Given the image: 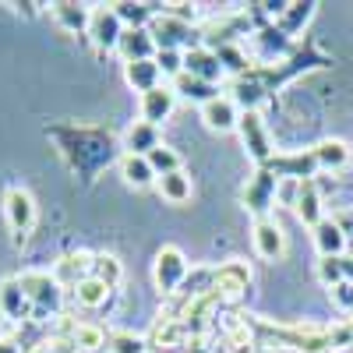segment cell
<instances>
[{
    "instance_id": "cell-30",
    "label": "cell",
    "mask_w": 353,
    "mask_h": 353,
    "mask_svg": "<svg viewBox=\"0 0 353 353\" xmlns=\"http://www.w3.org/2000/svg\"><path fill=\"white\" fill-rule=\"evenodd\" d=\"M314 8H318V4H311V0H297V4H290L272 25L279 28L286 39H297V36L304 32V25L314 18Z\"/></svg>"
},
{
    "instance_id": "cell-17",
    "label": "cell",
    "mask_w": 353,
    "mask_h": 353,
    "mask_svg": "<svg viewBox=\"0 0 353 353\" xmlns=\"http://www.w3.org/2000/svg\"><path fill=\"white\" fill-rule=\"evenodd\" d=\"M85 276H92V254L88 251H68L53 261V279L64 290H74Z\"/></svg>"
},
{
    "instance_id": "cell-2",
    "label": "cell",
    "mask_w": 353,
    "mask_h": 353,
    "mask_svg": "<svg viewBox=\"0 0 353 353\" xmlns=\"http://www.w3.org/2000/svg\"><path fill=\"white\" fill-rule=\"evenodd\" d=\"M329 64H332V57L318 53V50L307 43L304 50H293L286 61H279V64H258V68H251L248 74L233 78V81H230V99L237 103L241 110H258V103L269 99L276 88L290 85L293 78H301V74H307V71H314V68H329Z\"/></svg>"
},
{
    "instance_id": "cell-8",
    "label": "cell",
    "mask_w": 353,
    "mask_h": 353,
    "mask_svg": "<svg viewBox=\"0 0 353 353\" xmlns=\"http://www.w3.org/2000/svg\"><path fill=\"white\" fill-rule=\"evenodd\" d=\"M237 134H241V145H244L248 159L254 166H269V159L276 156V149H272V134H269V128H265L258 110H241Z\"/></svg>"
},
{
    "instance_id": "cell-9",
    "label": "cell",
    "mask_w": 353,
    "mask_h": 353,
    "mask_svg": "<svg viewBox=\"0 0 353 353\" xmlns=\"http://www.w3.org/2000/svg\"><path fill=\"white\" fill-rule=\"evenodd\" d=\"M149 32H152V39H156L159 50H181V53L191 50L194 39H198V32H194V25H191V21H181V18L166 14V11H159V14L152 18Z\"/></svg>"
},
{
    "instance_id": "cell-18",
    "label": "cell",
    "mask_w": 353,
    "mask_h": 353,
    "mask_svg": "<svg viewBox=\"0 0 353 353\" xmlns=\"http://www.w3.org/2000/svg\"><path fill=\"white\" fill-rule=\"evenodd\" d=\"M293 212H297V219H301L307 230H314L321 219H325V198H321V191H318V181H304V184H297Z\"/></svg>"
},
{
    "instance_id": "cell-40",
    "label": "cell",
    "mask_w": 353,
    "mask_h": 353,
    "mask_svg": "<svg viewBox=\"0 0 353 353\" xmlns=\"http://www.w3.org/2000/svg\"><path fill=\"white\" fill-rule=\"evenodd\" d=\"M329 297H332V304H336L339 311L353 314V279H346V283L332 286V290H329Z\"/></svg>"
},
{
    "instance_id": "cell-34",
    "label": "cell",
    "mask_w": 353,
    "mask_h": 353,
    "mask_svg": "<svg viewBox=\"0 0 353 353\" xmlns=\"http://www.w3.org/2000/svg\"><path fill=\"white\" fill-rule=\"evenodd\" d=\"M92 279H99V283H106L110 290H117V286L124 283V265H121V258L106 254V251L92 254Z\"/></svg>"
},
{
    "instance_id": "cell-31",
    "label": "cell",
    "mask_w": 353,
    "mask_h": 353,
    "mask_svg": "<svg viewBox=\"0 0 353 353\" xmlns=\"http://www.w3.org/2000/svg\"><path fill=\"white\" fill-rule=\"evenodd\" d=\"M311 152L318 159V170H343L353 159V149H350L343 138H321Z\"/></svg>"
},
{
    "instance_id": "cell-37",
    "label": "cell",
    "mask_w": 353,
    "mask_h": 353,
    "mask_svg": "<svg viewBox=\"0 0 353 353\" xmlns=\"http://www.w3.org/2000/svg\"><path fill=\"white\" fill-rule=\"evenodd\" d=\"M106 350L110 353H149V339L134 336V332H113L106 339Z\"/></svg>"
},
{
    "instance_id": "cell-6",
    "label": "cell",
    "mask_w": 353,
    "mask_h": 353,
    "mask_svg": "<svg viewBox=\"0 0 353 353\" xmlns=\"http://www.w3.org/2000/svg\"><path fill=\"white\" fill-rule=\"evenodd\" d=\"M4 219H8L14 248H21L28 241V233H32V226H36V198H32V191L21 188V184H11L4 191Z\"/></svg>"
},
{
    "instance_id": "cell-41",
    "label": "cell",
    "mask_w": 353,
    "mask_h": 353,
    "mask_svg": "<svg viewBox=\"0 0 353 353\" xmlns=\"http://www.w3.org/2000/svg\"><path fill=\"white\" fill-rule=\"evenodd\" d=\"M336 223H339V230L346 233V241H353V209H346V212H339V216H332Z\"/></svg>"
},
{
    "instance_id": "cell-45",
    "label": "cell",
    "mask_w": 353,
    "mask_h": 353,
    "mask_svg": "<svg viewBox=\"0 0 353 353\" xmlns=\"http://www.w3.org/2000/svg\"><path fill=\"white\" fill-rule=\"evenodd\" d=\"M57 353H74V350H57Z\"/></svg>"
},
{
    "instance_id": "cell-22",
    "label": "cell",
    "mask_w": 353,
    "mask_h": 353,
    "mask_svg": "<svg viewBox=\"0 0 353 353\" xmlns=\"http://www.w3.org/2000/svg\"><path fill=\"white\" fill-rule=\"evenodd\" d=\"M159 145H163L159 128L145 124V121H134V124H128V128L121 131V149H124L128 156H149L152 149H159Z\"/></svg>"
},
{
    "instance_id": "cell-21",
    "label": "cell",
    "mask_w": 353,
    "mask_h": 353,
    "mask_svg": "<svg viewBox=\"0 0 353 353\" xmlns=\"http://www.w3.org/2000/svg\"><path fill=\"white\" fill-rule=\"evenodd\" d=\"M61 332H64V346H74L81 353H99L110 339L99 325H92V321H64Z\"/></svg>"
},
{
    "instance_id": "cell-32",
    "label": "cell",
    "mask_w": 353,
    "mask_h": 353,
    "mask_svg": "<svg viewBox=\"0 0 353 353\" xmlns=\"http://www.w3.org/2000/svg\"><path fill=\"white\" fill-rule=\"evenodd\" d=\"M71 297H74V304H78V307H85V311H99V307H106V304H110L113 290H110L106 283L92 279V276H85V279L71 290Z\"/></svg>"
},
{
    "instance_id": "cell-19",
    "label": "cell",
    "mask_w": 353,
    "mask_h": 353,
    "mask_svg": "<svg viewBox=\"0 0 353 353\" xmlns=\"http://www.w3.org/2000/svg\"><path fill=\"white\" fill-rule=\"evenodd\" d=\"M0 318L14 321V325L25 321V318H32V304H28L18 276H4V279H0Z\"/></svg>"
},
{
    "instance_id": "cell-25",
    "label": "cell",
    "mask_w": 353,
    "mask_h": 353,
    "mask_svg": "<svg viewBox=\"0 0 353 353\" xmlns=\"http://www.w3.org/2000/svg\"><path fill=\"white\" fill-rule=\"evenodd\" d=\"M170 88L176 92V99H184V103H198V110L205 106V103H212L216 96H223L219 92V85H212V81H201V78H194V74H181L176 81H170Z\"/></svg>"
},
{
    "instance_id": "cell-4",
    "label": "cell",
    "mask_w": 353,
    "mask_h": 353,
    "mask_svg": "<svg viewBox=\"0 0 353 353\" xmlns=\"http://www.w3.org/2000/svg\"><path fill=\"white\" fill-rule=\"evenodd\" d=\"M191 276V265H188V254L176 248V244H163L156 251V261H152V283L159 290V297L170 301L181 293V286L188 283Z\"/></svg>"
},
{
    "instance_id": "cell-20",
    "label": "cell",
    "mask_w": 353,
    "mask_h": 353,
    "mask_svg": "<svg viewBox=\"0 0 353 353\" xmlns=\"http://www.w3.org/2000/svg\"><path fill=\"white\" fill-rule=\"evenodd\" d=\"M290 43H293V39H286L276 25H261L258 32L251 36V46L258 50L261 64H279V61H286V57L293 53Z\"/></svg>"
},
{
    "instance_id": "cell-46",
    "label": "cell",
    "mask_w": 353,
    "mask_h": 353,
    "mask_svg": "<svg viewBox=\"0 0 353 353\" xmlns=\"http://www.w3.org/2000/svg\"><path fill=\"white\" fill-rule=\"evenodd\" d=\"M191 353H205V350H191Z\"/></svg>"
},
{
    "instance_id": "cell-16",
    "label": "cell",
    "mask_w": 353,
    "mask_h": 353,
    "mask_svg": "<svg viewBox=\"0 0 353 353\" xmlns=\"http://www.w3.org/2000/svg\"><path fill=\"white\" fill-rule=\"evenodd\" d=\"M237 121H241V106L233 103L230 96H216L212 103L201 106V124L216 131V134H230L237 131Z\"/></svg>"
},
{
    "instance_id": "cell-14",
    "label": "cell",
    "mask_w": 353,
    "mask_h": 353,
    "mask_svg": "<svg viewBox=\"0 0 353 353\" xmlns=\"http://www.w3.org/2000/svg\"><path fill=\"white\" fill-rule=\"evenodd\" d=\"M251 244H254V254L265 258V261H279L286 254V233L283 226L269 216V219H254L251 226Z\"/></svg>"
},
{
    "instance_id": "cell-15",
    "label": "cell",
    "mask_w": 353,
    "mask_h": 353,
    "mask_svg": "<svg viewBox=\"0 0 353 353\" xmlns=\"http://www.w3.org/2000/svg\"><path fill=\"white\" fill-rule=\"evenodd\" d=\"M184 71L194 74V78H201V81H212V85H219V81L226 78V68H223V61H219V53L209 50V46H191V50H184Z\"/></svg>"
},
{
    "instance_id": "cell-33",
    "label": "cell",
    "mask_w": 353,
    "mask_h": 353,
    "mask_svg": "<svg viewBox=\"0 0 353 353\" xmlns=\"http://www.w3.org/2000/svg\"><path fill=\"white\" fill-rule=\"evenodd\" d=\"M156 191H159V198L170 201V205H184V201H191L194 184H191V176H188L184 170H176V173L159 176V181H156Z\"/></svg>"
},
{
    "instance_id": "cell-23",
    "label": "cell",
    "mask_w": 353,
    "mask_h": 353,
    "mask_svg": "<svg viewBox=\"0 0 353 353\" xmlns=\"http://www.w3.org/2000/svg\"><path fill=\"white\" fill-rule=\"evenodd\" d=\"M117 53L124 57V64H134V61H156L159 46H156V39H152L149 28H124Z\"/></svg>"
},
{
    "instance_id": "cell-13",
    "label": "cell",
    "mask_w": 353,
    "mask_h": 353,
    "mask_svg": "<svg viewBox=\"0 0 353 353\" xmlns=\"http://www.w3.org/2000/svg\"><path fill=\"white\" fill-rule=\"evenodd\" d=\"M176 92L170 85H159V88H152V92H145V96H138V121H145V124H152V128H163L170 117H173V110H176Z\"/></svg>"
},
{
    "instance_id": "cell-11",
    "label": "cell",
    "mask_w": 353,
    "mask_h": 353,
    "mask_svg": "<svg viewBox=\"0 0 353 353\" xmlns=\"http://www.w3.org/2000/svg\"><path fill=\"white\" fill-rule=\"evenodd\" d=\"M121 36H124V25L117 18V11L110 4H96L92 8V21H88V39L99 53H113L121 46Z\"/></svg>"
},
{
    "instance_id": "cell-35",
    "label": "cell",
    "mask_w": 353,
    "mask_h": 353,
    "mask_svg": "<svg viewBox=\"0 0 353 353\" xmlns=\"http://www.w3.org/2000/svg\"><path fill=\"white\" fill-rule=\"evenodd\" d=\"M149 166L156 170V176H166V173H176V170H184V163H181V152L176 149H170V145H159V149H152L149 156Z\"/></svg>"
},
{
    "instance_id": "cell-44",
    "label": "cell",
    "mask_w": 353,
    "mask_h": 353,
    "mask_svg": "<svg viewBox=\"0 0 353 353\" xmlns=\"http://www.w3.org/2000/svg\"><path fill=\"white\" fill-rule=\"evenodd\" d=\"M251 353H276L272 346H258V350H251Z\"/></svg>"
},
{
    "instance_id": "cell-1",
    "label": "cell",
    "mask_w": 353,
    "mask_h": 353,
    "mask_svg": "<svg viewBox=\"0 0 353 353\" xmlns=\"http://www.w3.org/2000/svg\"><path fill=\"white\" fill-rule=\"evenodd\" d=\"M43 134L57 145L61 159L68 163V170L78 176L81 184H96V176L121 163L124 149H121V134L110 124H46Z\"/></svg>"
},
{
    "instance_id": "cell-26",
    "label": "cell",
    "mask_w": 353,
    "mask_h": 353,
    "mask_svg": "<svg viewBox=\"0 0 353 353\" xmlns=\"http://www.w3.org/2000/svg\"><path fill=\"white\" fill-rule=\"evenodd\" d=\"M50 14H53V21L61 28H68V32H85L88 36V21H92V8H88V4L57 0V4H50Z\"/></svg>"
},
{
    "instance_id": "cell-36",
    "label": "cell",
    "mask_w": 353,
    "mask_h": 353,
    "mask_svg": "<svg viewBox=\"0 0 353 353\" xmlns=\"http://www.w3.org/2000/svg\"><path fill=\"white\" fill-rule=\"evenodd\" d=\"M318 283L321 286H339V283H346L350 276H346V258H318Z\"/></svg>"
},
{
    "instance_id": "cell-3",
    "label": "cell",
    "mask_w": 353,
    "mask_h": 353,
    "mask_svg": "<svg viewBox=\"0 0 353 353\" xmlns=\"http://www.w3.org/2000/svg\"><path fill=\"white\" fill-rule=\"evenodd\" d=\"M248 321L258 336L272 343V350L283 346L293 353H332V332L329 325H318V321H279V325H272V321H261L251 314Z\"/></svg>"
},
{
    "instance_id": "cell-38",
    "label": "cell",
    "mask_w": 353,
    "mask_h": 353,
    "mask_svg": "<svg viewBox=\"0 0 353 353\" xmlns=\"http://www.w3.org/2000/svg\"><path fill=\"white\" fill-rule=\"evenodd\" d=\"M156 68H159L163 81H176L184 74V53L181 50H159L156 53Z\"/></svg>"
},
{
    "instance_id": "cell-7",
    "label": "cell",
    "mask_w": 353,
    "mask_h": 353,
    "mask_svg": "<svg viewBox=\"0 0 353 353\" xmlns=\"http://www.w3.org/2000/svg\"><path fill=\"white\" fill-rule=\"evenodd\" d=\"M276 194H279V176L269 166H254L248 184L241 188V205L254 219H269L272 205H276Z\"/></svg>"
},
{
    "instance_id": "cell-10",
    "label": "cell",
    "mask_w": 353,
    "mask_h": 353,
    "mask_svg": "<svg viewBox=\"0 0 353 353\" xmlns=\"http://www.w3.org/2000/svg\"><path fill=\"white\" fill-rule=\"evenodd\" d=\"M269 170L279 176V181H290V184H304V181H314L318 173V159L311 149H297V152H276L269 159Z\"/></svg>"
},
{
    "instance_id": "cell-12",
    "label": "cell",
    "mask_w": 353,
    "mask_h": 353,
    "mask_svg": "<svg viewBox=\"0 0 353 353\" xmlns=\"http://www.w3.org/2000/svg\"><path fill=\"white\" fill-rule=\"evenodd\" d=\"M251 283H254L251 265L241 261V258L223 261L219 269H216V290H219V297H223V301H241V297H248Z\"/></svg>"
},
{
    "instance_id": "cell-28",
    "label": "cell",
    "mask_w": 353,
    "mask_h": 353,
    "mask_svg": "<svg viewBox=\"0 0 353 353\" xmlns=\"http://www.w3.org/2000/svg\"><path fill=\"white\" fill-rule=\"evenodd\" d=\"M124 81H128V88H134L138 96H145V92H152V88L166 85L163 74H159V68H156V61H134V64H124Z\"/></svg>"
},
{
    "instance_id": "cell-27",
    "label": "cell",
    "mask_w": 353,
    "mask_h": 353,
    "mask_svg": "<svg viewBox=\"0 0 353 353\" xmlns=\"http://www.w3.org/2000/svg\"><path fill=\"white\" fill-rule=\"evenodd\" d=\"M117 170H121V176H124V184L128 188H134V191H145V188H156V170L149 166V159L145 156H121V163H117Z\"/></svg>"
},
{
    "instance_id": "cell-5",
    "label": "cell",
    "mask_w": 353,
    "mask_h": 353,
    "mask_svg": "<svg viewBox=\"0 0 353 353\" xmlns=\"http://www.w3.org/2000/svg\"><path fill=\"white\" fill-rule=\"evenodd\" d=\"M21 290L28 304H32V314H57L61 318V307H64V286L53 279V272H43V269H28L18 276Z\"/></svg>"
},
{
    "instance_id": "cell-24",
    "label": "cell",
    "mask_w": 353,
    "mask_h": 353,
    "mask_svg": "<svg viewBox=\"0 0 353 353\" xmlns=\"http://www.w3.org/2000/svg\"><path fill=\"white\" fill-rule=\"evenodd\" d=\"M311 237H314V248H318V258H343L350 241H346V233L339 230V223L332 216H325L314 230H311Z\"/></svg>"
},
{
    "instance_id": "cell-39",
    "label": "cell",
    "mask_w": 353,
    "mask_h": 353,
    "mask_svg": "<svg viewBox=\"0 0 353 353\" xmlns=\"http://www.w3.org/2000/svg\"><path fill=\"white\" fill-rule=\"evenodd\" d=\"M329 332H332V353H339V350H353V314L343 318V321H332Z\"/></svg>"
},
{
    "instance_id": "cell-43",
    "label": "cell",
    "mask_w": 353,
    "mask_h": 353,
    "mask_svg": "<svg viewBox=\"0 0 353 353\" xmlns=\"http://www.w3.org/2000/svg\"><path fill=\"white\" fill-rule=\"evenodd\" d=\"M25 353H53V350H50V343H39V346H28Z\"/></svg>"
},
{
    "instance_id": "cell-42",
    "label": "cell",
    "mask_w": 353,
    "mask_h": 353,
    "mask_svg": "<svg viewBox=\"0 0 353 353\" xmlns=\"http://www.w3.org/2000/svg\"><path fill=\"white\" fill-rule=\"evenodd\" d=\"M0 353H25V350L18 346V339H8L4 336V339H0Z\"/></svg>"
},
{
    "instance_id": "cell-29",
    "label": "cell",
    "mask_w": 353,
    "mask_h": 353,
    "mask_svg": "<svg viewBox=\"0 0 353 353\" xmlns=\"http://www.w3.org/2000/svg\"><path fill=\"white\" fill-rule=\"evenodd\" d=\"M117 11V18H121L124 28H149L152 18L163 11V4H138V0H117V4H110Z\"/></svg>"
},
{
    "instance_id": "cell-47",
    "label": "cell",
    "mask_w": 353,
    "mask_h": 353,
    "mask_svg": "<svg viewBox=\"0 0 353 353\" xmlns=\"http://www.w3.org/2000/svg\"><path fill=\"white\" fill-rule=\"evenodd\" d=\"M0 339H4V336H0Z\"/></svg>"
}]
</instances>
